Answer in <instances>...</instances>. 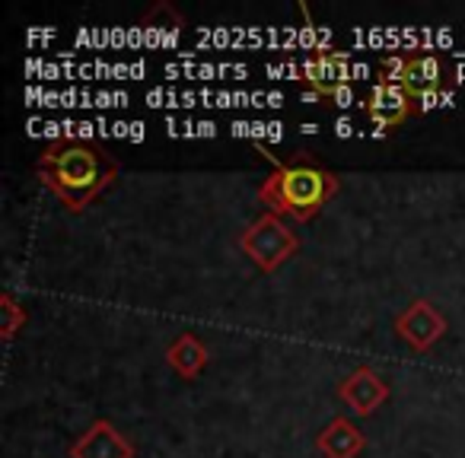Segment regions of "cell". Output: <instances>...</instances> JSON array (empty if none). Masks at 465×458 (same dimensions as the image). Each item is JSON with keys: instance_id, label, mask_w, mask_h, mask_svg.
<instances>
[{"instance_id": "3", "label": "cell", "mask_w": 465, "mask_h": 458, "mask_svg": "<svg viewBox=\"0 0 465 458\" xmlns=\"http://www.w3.org/2000/svg\"><path fill=\"white\" fill-rule=\"evenodd\" d=\"M240 246L259 271L272 274V271H278L291 255H297L300 239L291 226L284 223V217H278V213L268 210L242 229Z\"/></svg>"}, {"instance_id": "13", "label": "cell", "mask_w": 465, "mask_h": 458, "mask_svg": "<svg viewBox=\"0 0 465 458\" xmlns=\"http://www.w3.org/2000/svg\"><path fill=\"white\" fill-rule=\"evenodd\" d=\"M380 71H382V80H386V83H399L401 86V80H405V71H408V58H399V54H392V58L382 61Z\"/></svg>"}, {"instance_id": "6", "label": "cell", "mask_w": 465, "mask_h": 458, "mask_svg": "<svg viewBox=\"0 0 465 458\" xmlns=\"http://www.w3.org/2000/svg\"><path fill=\"white\" fill-rule=\"evenodd\" d=\"M363 109H367L370 122L380 124L382 134H386L389 128H395V124H401L411 115L414 105H411V96L405 93V86L376 80V83L370 86V96H367V102H363Z\"/></svg>"}, {"instance_id": "12", "label": "cell", "mask_w": 465, "mask_h": 458, "mask_svg": "<svg viewBox=\"0 0 465 458\" xmlns=\"http://www.w3.org/2000/svg\"><path fill=\"white\" fill-rule=\"evenodd\" d=\"M23 322H26V312L16 306V299L10 297V293H4V337L10 341Z\"/></svg>"}, {"instance_id": "5", "label": "cell", "mask_w": 465, "mask_h": 458, "mask_svg": "<svg viewBox=\"0 0 465 458\" xmlns=\"http://www.w3.org/2000/svg\"><path fill=\"white\" fill-rule=\"evenodd\" d=\"M338 398L361 417H370L376 407H382L389 401V382L380 373H373L370 366H357L348 379L338 385Z\"/></svg>"}, {"instance_id": "8", "label": "cell", "mask_w": 465, "mask_h": 458, "mask_svg": "<svg viewBox=\"0 0 465 458\" xmlns=\"http://www.w3.org/2000/svg\"><path fill=\"white\" fill-rule=\"evenodd\" d=\"M303 80L312 86V93L335 96L338 86H344V80H351V58L344 52L322 48L316 58H310L303 64Z\"/></svg>"}, {"instance_id": "2", "label": "cell", "mask_w": 465, "mask_h": 458, "mask_svg": "<svg viewBox=\"0 0 465 458\" xmlns=\"http://www.w3.org/2000/svg\"><path fill=\"white\" fill-rule=\"evenodd\" d=\"M262 153L272 160L274 172L262 181L259 198L272 207V213L278 217H291L297 223L312 219L322 204L338 191L335 172H329L325 166H319L312 156L293 153L291 160H278L274 153L262 150Z\"/></svg>"}, {"instance_id": "15", "label": "cell", "mask_w": 465, "mask_h": 458, "mask_svg": "<svg viewBox=\"0 0 465 458\" xmlns=\"http://www.w3.org/2000/svg\"><path fill=\"white\" fill-rule=\"evenodd\" d=\"M335 99H341V105H351V102H354V96H351L348 86H338V90H335Z\"/></svg>"}, {"instance_id": "14", "label": "cell", "mask_w": 465, "mask_h": 458, "mask_svg": "<svg viewBox=\"0 0 465 458\" xmlns=\"http://www.w3.org/2000/svg\"><path fill=\"white\" fill-rule=\"evenodd\" d=\"M335 131H338V137H348V134H351V131H354V124H351V122H348V118H338Z\"/></svg>"}, {"instance_id": "11", "label": "cell", "mask_w": 465, "mask_h": 458, "mask_svg": "<svg viewBox=\"0 0 465 458\" xmlns=\"http://www.w3.org/2000/svg\"><path fill=\"white\" fill-rule=\"evenodd\" d=\"M405 93L411 96V102L420 93L443 90V61L433 58V54H418V58H408V71L401 80Z\"/></svg>"}, {"instance_id": "4", "label": "cell", "mask_w": 465, "mask_h": 458, "mask_svg": "<svg viewBox=\"0 0 465 458\" xmlns=\"http://www.w3.org/2000/svg\"><path fill=\"white\" fill-rule=\"evenodd\" d=\"M395 331H399L401 341H408L414 350H427L446 335V318L427 299H414L405 312L395 316Z\"/></svg>"}, {"instance_id": "10", "label": "cell", "mask_w": 465, "mask_h": 458, "mask_svg": "<svg viewBox=\"0 0 465 458\" xmlns=\"http://www.w3.org/2000/svg\"><path fill=\"white\" fill-rule=\"evenodd\" d=\"M207 356H211V354H207V347L198 341V335H192V331L179 335L166 350L169 366H173L182 379H198L201 369L207 366Z\"/></svg>"}, {"instance_id": "7", "label": "cell", "mask_w": 465, "mask_h": 458, "mask_svg": "<svg viewBox=\"0 0 465 458\" xmlns=\"http://www.w3.org/2000/svg\"><path fill=\"white\" fill-rule=\"evenodd\" d=\"M71 458H134V445L115 430V424L96 420V424L71 445Z\"/></svg>"}, {"instance_id": "1", "label": "cell", "mask_w": 465, "mask_h": 458, "mask_svg": "<svg viewBox=\"0 0 465 458\" xmlns=\"http://www.w3.org/2000/svg\"><path fill=\"white\" fill-rule=\"evenodd\" d=\"M39 179L71 213H84L96 194H103L118 179V166L112 156L77 141L52 143L35 162Z\"/></svg>"}, {"instance_id": "9", "label": "cell", "mask_w": 465, "mask_h": 458, "mask_svg": "<svg viewBox=\"0 0 465 458\" xmlns=\"http://www.w3.org/2000/svg\"><path fill=\"white\" fill-rule=\"evenodd\" d=\"M316 449L322 458H357L367 449V436L348 417H335L316 433Z\"/></svg>"}]
</instances>
